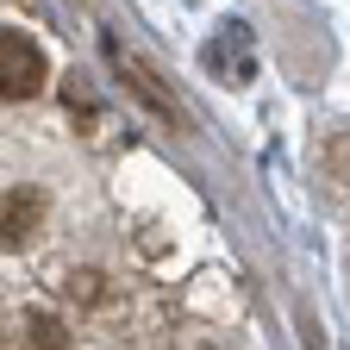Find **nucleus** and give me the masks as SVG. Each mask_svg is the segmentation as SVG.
<instances>
[{
    "label": "nucleus",
    "mask_w": 350,
    "mask_h": 350,
    "mask_svg": "<svg viewBox=\"0 0 350 350\" xmlns=\"http://www.w3.org/2000/svg\"><path fill=\"white\" fill-rule=\"evenodd\" d=\"M38 219H44V200L13 188V194H0V244H25L38 232Z\"/></svg>",
    "instance_id": "obj_2"
},
{
    "label": "nucleus",
    "mask_w": 350,
    "mask_h": 350,
    "mask_svg": "<svg viewBox=\"0 0 350 350\" xmlns=\"http://www.w3.org/2000/svg\"><path fill=\"white\" fill-rule=\"evenodd\" d=\"M25 332H31L25 350H63V325H57V319H31Z\"/></svg>",
    "instance_id": "obj_3"
},
{
    "label": "nucleus",
    "mask_w": 350,
    "mask_h": 350,
    "mask_svg": "<svg viewBox=\"0 0 350 350\" xmlns=\"http://www.w3.org/2000/svg\"><path fill=\"white\" fill-rule=\"evenodd\" d=\"M44 51L25 31H0V100H31L44 88Z\"/></svg>",
    "instance_id": "obj_1"
}]
</instances>
